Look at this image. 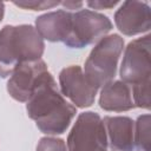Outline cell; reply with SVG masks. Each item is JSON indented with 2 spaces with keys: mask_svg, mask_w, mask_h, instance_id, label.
Returning a JSON list of instances; mask_svg holds the SVG:
<instances>
[{
  "mask_svg": "<svg viewBox=\"0 0 151 151\" xmlns=\"http://www.w3.org/2000/svg\"><path fill=\"white\" fill-rule=\"evenodd\" d=\"M26 103L28 117L46 134L64 133L77 113V107L64 98L53 76L48 71L39 77Z\"/></svg>",
  "mask_w": 151,
  "mask_h": 151,
  "instance_id": "6da1fadb",
  "label": "cell"
},
{
  "mask_svg": "<svg viewBox=\"0 0 151 151\" xmlns=\"http://www.w3.org/2000/svg\"><path fill=\"white\" fill-rule=\"evenodd\" d=\"M37 151H67V147L61 138L42 137L37 145Z\"/></svg>",
  "mask_w": 151,
  "mask_h": 151,
  "instance_id": "2e32d148",
  "label": "cell"
},
{
  "mask_svg": "<svg viewBox=\"0 0 151 151\" xmlns=\"http://www.w3.org/2000/svg\"><path fill=\"white\" fill-rule=\"evenodd\" d=\"M72 28V13L58 9L45 13L35 19V29L40 37L52 42H65Z\"/></svg>",
  "mask_w": 151,
  "mask_h": 151,
  "instance_id": "30bf717a",
  "label": "cell"
},
{
  "mask_svg": "<svg viewBox=\"0 0 151 151\" xmlns=\"http://www.w3.org/2000/svg\"><path fill=\"white\" fill-rule=\"evenodd\" d=\"M99 106L110 112H124L134 107L131 87L122 80H112L104 85L99 96Z\"/></svg>",
  "mask_w": 151,
  "mask_h": 151,
  "instance_id": "7c38bea8",
  "label": "cell"
},
{
  "mask_svg": "<svg viewBox=\"0 0 151 151\" xmlns=\"http://www.w3.org/2000/svg\"><path fill=\"white\" fill-rule=\"evenodd\" d=\"M4 14H5V4L0 1V22L4 19Z\"/></svg>",
  "mask_w": 151,
  "mask_h": 151,
  "instance_id": "d6986e66",
  "label": "cell"
},
{
  "mask_svg": "<svg viewBox=\"0 0 151 151\" xmlns=\"http://www.w3.org/2000/svg\"><path fill=\"white\" fill-rule=\"evenodd\" d=\"M112 27L113 25L106 15L91 9H80L72 13L71 33L64 44L70 48H84L98 42Z\"/></svg>",
  "mask_w": 151,
  "mask_h": 151,
  "instance_id": "5b68a950",
  "label": "cell"
},
{
  "mask_svg": "<svg viewBox=\"0 0 151 151\" xmlns=\"http://www.w3.org/2000/svg\"><path fill=\"white\" fill-rule=\"evenodd\" d=\"M46 71L47 65L42 59L19 64L8 78L7 92L17 101L26 103L39 77Z\"/></svg>",
  "mask_w": 151,
  "mask_h": 151,
  "instance_id": "9c48e42d",
  "label": "cell"
},
{
  "mask_svg": "<svg viewBox=\"0 0 151 151\" xmlns=\"http://www.w3.org/2000/svg\"><path fill=\"white\" fill-rule=\"evenodd\" d=\"M60 5H63L70 12V11H73V9H80L83 7L84 2H81V1H61Z\"/></svg>",
  "mask_w": 151,
  "mask_h": 151,
  "instance_id": "ac0fdd59",
  "label": "cell"
},
{
  "mask_svg": "<svg viewBox=\"0 0 151 151\" xmlns=\"http://www.w3.org/2000/svg\"><path fill=\"white\" fill-rule=\"evenodd\" d=\"M114 24L124 35H137L150 31L151 12L145 1H124L114 13Z\"/></svg>",
  "mask_w": 151,
  "mask_h": 151,
  "instance_id": "ba28073f",
  "label": "cell"
},
{
  "mask_svg": "<svg viewBox=\"0 0 151 151\" xmlns=\"http://www.w3.org/2000/svg\"><path fill=\"white\" fill-rule=\"evenodd\" d=\"M60 93L68 98L76 107H90L96 99L98 88L93 86L84 71L78 65H71L63 68L59 73Z\"/></svg>",
  "mask_w": 151,
  "mask_h": 151,
  "instance_id": "52a82bcc",
  "label": "cell"
},
{
  "mask_svg": "<svg viewBox=\"0 0 151 151\" xmlns=\"http://www.w3.org/2000/svg\"><path fill=\"white\" fill-rule=\"evenodd\" d=\"M150 34L137 38L125 47L119 74L122 81L127 85H136L150 79L151 76Z\"/></svg>",
  "mask_w": 151,
  "mask_h": 151,
  "instance_id": "8992f818",
  "label": "cell"
},
{
  "mask_svg": "<svg viewBox=\"0 0 151 151\" xmlns=\"http://www.w3.org/2000/svg\"><path fill=\"white\" fill-rule=\"evenodd\" d=\"M107 145L112 151H133L134 122L126 116H106L103 119Z\"/></svg>",
  "mask_w": 151,
  "mask_h": 151,
  "instance_id": "8fae6325",
  "label": "cell"
},
{
  "mask_svg": "<svg viewBox=\"0 0 151 151\" xmlns=\"http://www.w3.org/2000/svg\"><path fill=\"white\" fill-rule=\"evenodd\" d=\"M44 51V39L32 25L4 26L0 29V77H9L21 63L41 59Z\"/></svg>",
  "mask_w": 151,
  "mask_h": 151,
  "instance_id": "7a4b0ae2",
  "label": "cell"
},
{
  "mask_svg": "<svg viewBox=\"0 0 151 151\" xmlns=\"http://www.w3.org/2000/svg\"><path fill=\"white\" fill-rule=\"evenodd\" d=\"M119 4V1L114 0H91L87 1L86 5L91 8V9H110L113 8L114 6H117Z\"/></svg>",
  "mask_w": 151,
  "mask_h": 151,
  "instance_id": "e0dca14e",
  "label": "cell"
},
{
  "mask_svg": "<svg viewBox=\"0 0 151 151\" xmlns=\"http://www.w3.org/2000/svg\"><path fill=\"white\" fill-rule=\"evenodd\" d=\"M131 94H132V100L134 104V107H140L149 110L150 109V79L144 80L142 83H138L136 85H132L131 88Z\"/></svg>",
  "mask_w": 151,
  "mask_h": 151,
  "instance_id": "5bb4252c",
  "label": "cell"
},
{
  "mask_svg": "<svg viewBox=\"0 0 151 151\" xmlns=\"http://www.w3.org/2000/svg\"><path fill=\"white\" fill-rule=\"evenodd\" d=\"M123 50L124 39L119 34L105 35L94 45L84 67V74L93 86L100 88L113 80Z\"/></svg>",
  "mask_w": 151,
  "mask_h": 151,
  "instance_id": "3957f363",
  "label": "cell"
},
{
  "mask_svg": "<svg viewBox=\"0 0 151 151\" xmlns=\"http://www.w3.org/2000/svg\"><path fill=\"white\" fill-rule=\"evenodd\" d=\"M67 151H106L107 138L101 117L92 111L80 113L67 140Z\"/></svg>",
  "mask_w": 151,
  "mask_h": 151,
  "instance_id": "277c9868",
  "label": "cell"
},
{
  "mask_svg": "<svg viewBox=\"0 0 151 151\" xmlns=\"http://www.w3.org/2000/svg\"><path fill=\"white\" fill-rule=\"evenodd\" d=\"M151 140V117L149 113L142 114L134 123L133 145L136 151H150Z\"/></svg>",
  "mask_w": 151,
  "mask_h": 151,
  "instance_id": "4fadbf2b",
  "label": "cell"
},
{
  "mask_svg": "<svg viewBox=\"0 0 151 151\" xmlns=\"http://www.w3.org/2000/svg\"><path fill=\"white\" fill-rule=\"evenodd\" d=\"M61 1H51V0H22V1H14L13 4L18 7H21L24 9H31V11H44V9H51L53 7H57L60 5Z\"/></svg>",
  "mask_w": 151,
  "mask_h": 151,
  "instance_id": "9a60e30c",
  "label": "cell"
}]
</instances>
